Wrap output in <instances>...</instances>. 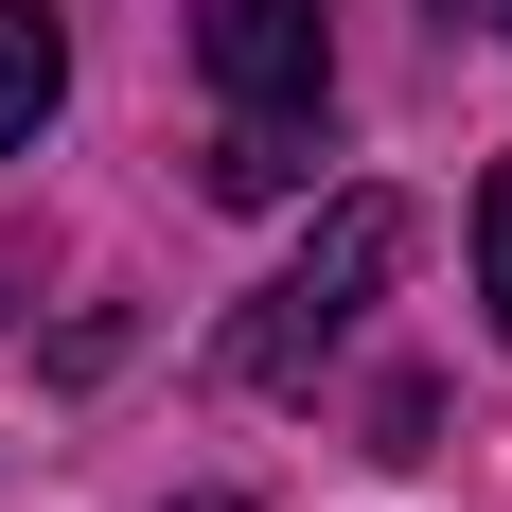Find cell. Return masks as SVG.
Masks as SVG:
<instances>
[{"instance_id": "5b68a950", "label": "cell", "mask_w": 512, "mask_h": 512, "mask_svg": "<svg viewBox=\"0 0 512 512\" xmlns=\"http://www.w3.org/2000/svg\"><path fill=\"white\" fill-rule=\"evenodd\" d=\"M477 318H495V354H512V159L477 177Z\"/></svg>"}, {"instance_id": "6da1fadb", "label": "cell", "mask_w": 512, "mask_h": 512, "mask_svg": "<svg viewBox=\"0 0 512 512\" xmlns=\"http://www.w3.org/2000/svg\"><path fill=\"white\" fill-rule=\"evenodd\" d=\"M407 248H424V230H407V195H336V212H318V248L283 265L248 318H230V354H212V371H230V389H318V354L371 318V283H389Z\"/></svg>"}, {"instance_id": "7a4b0ae2", "label": "cell", "mask_w": 512, "mask_h": 512, "mask_svg": "<svg viewBox=\"0 0 512 512\" xmlns=\"http://www.w3.org/2000/svg\"><path fill=\"white\" fill-rule=\"evenodd\" d=\"M195 71L230 124H318L336 106V0H195Z\"/></svg>"}, {"instance_id": "3957f363", "label": "cell", "mask_w": 512, "mask_h": 512, "mask_svg": "<svg viewBox=\"0 0 512 512\" xmlns=\"http://www.w3.org/2000/svg\"><path fill=\"white\" fill-rule=\"evenodd\" d=\"M53 106H71V36H53V18H36V0H0V159H18V142H36V124H53Z\"/></svg>"}, {"instance_id": "8992f818", "label": "cell", "mask_w": 512, "mask_h": 512, "mask_svg": "<svg viewBox=\"0 0 512 512\" xmlns=\"http://www.w3.org/2000/svg\"><path fill=\"white\" fill-rule=\"evenodd\" d=\"M177 512H248V495H177Z\"/></svg>"}, {"instance_id": "277c9868", "label": "cell", "mask_w": 512, "mask_h": 512, "mask_svg": "<svg viewBox=\"0 0 512 512\" xmlns=\"http://www.w3.org/2000/svg\"><path fill=\"white\" fill-rule=\"evenodd\" d=\"M301 177H318V124H230V142H212V195H301Z\"/></svg>"}, {"instance_id": "52a82bcc", "label": "cell", "mask_w": 512, "mask_h": 512, "mask_svg": "<svg viewBox=\"0 0 512 512\" xmlns=\"http://www.w3.org/2000/svg\"><path fill=\"white\" fill-rule=\"evenodd\" d=\"M495 18H512V0H495Z\"/></svg>"}]
</instances>
